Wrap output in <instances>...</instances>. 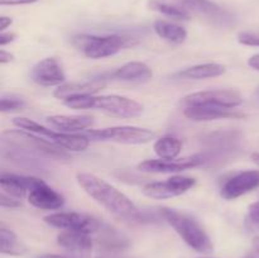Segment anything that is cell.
I'll use <instances>...</instances> for the list:
<instances>
[{"mask_svg":"<svg viewBox=\"0 0 259 258\" xmlns=\"http://www.w3.org/2000/svg\"><path fill=\"white\" fill-rule=\"evenodd\" d=\"M0 250L3 254H9V255H20L25 253L27 248L19 240L14 232L7 229V228L2 227L0 229Z\"/></svg>","mask_w":259,"mask_h":258,"instance_id":"cell-26","label":"cell"},{"mask_svg":"<svg viewBox=\"0 0 259 258\" xmlns=\"http://www.w3.org/2000/svg\"><path fill=\"white\" fill-rule=\"evenodd\" d=\"M58 245L75 254H86L93 249L91 234L80 230H63L57 235Z\"/></svg>","mask_w":259,"mask_h":258,"instance_id":"cell-19","label":"cell"},{"mask_svg":"<svg viewBox=\"0 0 259 258\" xmlns=\"http://www.w3.org/2000/svg\"><path fill=\"white\" fill-rule=\"evenodd\" d=\"M248 65L253 68V70L259 71V55H254L248 60Z\"/></svg>","mask_w":259,"mask_h":258,"instance_id":"cell-36","label":"cell"},{"mask_svg":"<svg viewBox=\"0 0 259 258\" xmlns=\"http://www.w3.org/2000/svg\"><path fill=\"white\" fill-rule=\"evenodd\" d=\"M24 100L19 96L15 95H3L0 100V110L3 113H9V111L19 110L24 106Z\"/></svg>","mask_w":259,"mask_h":258,"instance_id":"cell-28","label":"cell"},{"mask_svg":"<svg viewBox=\"0 0 259 258\" xmlns=\"http://www.w3.org/2000/svg\"><path fill=\"white\" fill-rule=\"evenodd\" d=\"M252 159H253V162L257 164V166H259V153H253L252 154Z\"/></svg>","mask_w":259,"mask_h":258,"instance_id":"cell-40","label":"cell"},{"mask_svg":"<svg viewBox=\"0 0 259 258\" xmlns=\"http://www.w3.org/2000/svg\"><path fill=\"white\" fill-rule=\"evenodd\" d=\"M28 201L37 209L56 210L65 205V197L48 186L46 182L38 185L28 194Z\"/></svg>","mask_w":259,"mask_h":258,"instance_id":"cell-17","label":"cell"},{"mask_svg":"<svg viewBox=\"0 0 259 258\" xmlns=\"http://www.w3.org/2000/svg\"><path fill=\"white\" fill-rule=\"evenodd\" d=\"M105 86L106 78L104 76H100V77H94L93 80L82 81V82L63 83V85L58 86V89H56L53 96L66 100V99L73 98V96L95 95L96 93L103 90Z\"/></svg>","mask_w":259,"mask_h":258,"instance_id":"cell-16","label":"cell"},{"mask_svg":"<svg viewBox=\"0 0 259 258\" xmlns=\"http://www.w3.org/2000/svg\"><path fill=\"white\" fill-rule=\"evenodd\" d=\"M111 77L114 80L124 81L129 83H143L147 82L149 78H152L153 72L143 62H128L119 67L118 70L111 73Z\"/></svg>","mask_w":259,"mask_h":258,"instance_id":"cell-21","label":"cell"},{"mask_svg":"<svg viewBox=\"0 0 259 258\" xmlns=\"http://www.w3.org/2000/svg\"><path fill=\"white\" fill-rule=\"evenodd\" d=\"M177 3L185 10H190V12L204 15L211 22L225 24V23L232 20L229 13H227L223 8H220L215 3L209 2V0H177Z\"/></svg>","mask_w":259,"mask_h":258,"instance_id":"cell-18","label":"cell"},{"mask_svg":"<svg viewBox=\"0 0 259 258\" xmlns=\"http://www.w3.org/2000/svg\"><path fill=\"white\" fill-rule=\"evenodd\" d=\"M243 99L238 91L232 89L205 90L190 94L182 99L185 108L187 106H215L223 109H234L242 105Z\"/></svg>","mask_w":259,"mask_h":258,"instance_id":"cell-8","label":"cell"},{"mask_svg":"<svg viewBox=\"0 0 259 258\" xmlns=\"http://www.w3.org/2000/svg\"><path fill=\"white\" fill-rule=\"evenodd\" d=\"M195 184H196V180L192 177L177 175V176L169 177L166 181L149 182L143 187V194L151 199L166 200L185 194Z\"/></svg>","mask_w":259,"mask_h":258,"instance_id":"cell-10","label":"cell"},{"mask_svg":"<svg viewBox=\"0 0 259 258\" xmlns=\"http://www.w3.org/2000/svg\"><path fill=\"white\" fill-rule=\"evenodd\" d=\"M238 40H239V43H242V45L259 47V33L242 32L238 35Z\"/></svg>","mask_w":259,"mask_h":258,"instance_id":"cell-30","label":"cell"},{"mask_svg":"<svg viewBox=\"0 0 259 258\" xmlns=\"http://www.w3.org/2000/svg\"><path fill=\"white\" fill-rule=\"evenodd\" d=\"M151 8L153 10H157V12L162 13V14L168 15V17H172V18H176V19H189L190 18L189 12L185 10L184 8L175 7V5L167 4V3L153 0V2H151Z\"/></svg>","mask_w":259,"mask_h":258,"instance_id":"cell-27","label":"cell"},{"mask_svg":"<svg viewBox=\"0 0 259 258\" xmlns=\"http://www.w3.org/2000/svg\"><path fill=\"white\" fill-rule=\"evenodd\" d=\"M0 205L3 207H10L12 209V207H19L22 204L15 197H12L5 194V192H2V195H0Z\"/></svg>","mask_w":259,"mask_h":258,"instance_id":"cell-31","label":"cell"},{"mask_svg":"<svg viewBox=\"0 0 259 258\" xmlns=\"http://www.w3.org/2000/svg\"><path fill=\"white\" fill-rule=\"evenodd\" d=\"M70 109H95L118 118H137L143 113V105L120 95H81L63 100Z\"/></svg>","mask_w":259,"mask_h":258,"instance_id":"cell-2","label":"cell"},{"mask_svg":"<svg viewBox=\"0 0 259 258\" xmlns=\"http://www.w3.org/2000/svg\"><path fill=\"white\" fill-rule=\"evenodd\" d=\"M13 124L18 128L27 131L29 133L35 134L40 137L45 141L60 147V148L66 149V151L72 152H82L90 146V138L81 134H68L62 133V132H55L47 126L40 125L37 121L28 118H14Z\"/></svg>","mask_w":259,"mask_h":258,"instance_id":"cell-5","label":"cell"},{"mask_svg":"<svg viewBox=\"0 0 259 258\" xmlns=\"http://www.w3.org/2000/svg\"><path fill=\"white\" fill-rule=\"evenodd\" d=\"M209 161L206 154H194L182 159H147L138 164L142 172L148 174H176L185 169L202 166Z\"/></svg>","mask_w":259,"mask_h":258,"instance_id":"cell-11","label":"cell"},{"mask_svg":"<svg viewBox=\"0 0 259 258\" xmlns=\"http://www.w3.org/2000/svg\"><path fill=\"white\" fill-rule=\"evenodd\" d=\"M73 45L89 58L110 57L133 45V39L120 34H80L73 37Z\"/></svg>","mask_w":259,"mask_h":258,"instance_id":"cell-4","label":"cell"},{"mask_svg":"<svg viewBox=\"0 0 259 258\" xmlns=\"http://www.w3.org/2000/svg\"><path fill=\"white\" fill-rule=\"evenodd\" d=\"M37 0H0L2 5H22V4H32Z\"/></svg>","mask_w":259,"mask_h":258,"instance_id":"cell-33","label":"cell"},{"mask_svg":"<svg viewBox=\"0 0 259 258\" xmlns=\"http://www.w3.org/2000/svg\"><path fill=\"white\" fill-rule=\"evenodd\" d=\"M35 258H71V257H67V255H62V254H40V255H37Z\"/></svg>","mask_w":259,"mask_h":258,"instance_id":"cell-37","label":"cell"},{"mask_svg":"<svg viewBox=\"0 0 259 258\" xmlns=\"http://www.w3.org/2000/svg\"><path fill=\"white\" fill-rule=\"evenodd\" d=\"M43 180L33 176H19L14 174L3 172L0 177V187L2 192H5L9 196L15 199H23L25 195L29 194L30 190L34 189L38 185L43 184Z\"/></svg>","mask_w":259,"mask_h":258,"instance_id":"cell-14","label":"cell"},{"mask_svg":"<svg viewBox=\"0 0 259 258\" xmlns=\"http://www.w3.org/2000/svg\"><path fill=\"white\" fill-rule=\"evenodd\" d=\"M253 248H254V252L259 253V237H255L253 239Z\"/></svg>","mask_w":259,"mask_h":258,"instance_id":"cell-38","label":"cell"},{"mask_svg":"<svg viewBox=\"0 0 259 258\" xmlns=\"http://www.w3.org/2000/svg\"><path fill=\"white\" fill-rule=\"evenodd\" d=\"M258 95H259V89H258Z\"/></svg>","mask_w":259,"mask_h":258,"instance_id":"cell-41","label":"cell"},{"mask_svg":"<svg viewBox=\"0 0 259 258\" xmlns=\"http://www.w3.org/2000/svg\"><path fill=\"white\" fill-rule=\"evenodd\" d=\"M13 23V20L8 17H0V30L2 33L7 29L8 27H10V24Z\"/></svg>","mask_w":259,"mask_h":258,"instance_id":"cell-35","label":"cell"},{"mask_svg":"<svg viewBox=\"0 0 259 258\" xmlns=\"http://www.w3.org/2000/svg\"><path fill=\"white\" fill-rule=\"evenodd\" d=\"M245 227L250 232H259V201L254 202L248 209L245 217Z\"/></svg>","mask_w":259,"mask_h":258,"instance_id":"cell-29","label":"cell"},{"mask_svg":"<svg viewBox=\"0 0 259 258\" xmlns=\"http://www.w3.org/2000/svg\"><path fill=\"white\" fill-rule=\"evenodd\" d=\"M45 222L51 227L58 228V229L80 230L89 234H95L103 225V222L91 215L75 211L55 212V214L45 217Z\"/></svg>","mask_w":259,"mask_h":258,"instance_id":"cell-9","label":"cell"},{"mask_svg":"<svg viewBox=\"0 0 259 258\" xmlns=\"http://www.w3.org/2000/svg\"><path fill=\"white\" fill-rule=\"evenodd\" d=\"M15 37H17V35H15L14 33H4V32H3L2 34H0V46H2V47H4V46L8 45V43L13 42V40L15 39Z\"/></svg>","mask_w":259,"mask_h":258,"instance_id":"cell-32","label":"cell"},{"mask_svg":"<svg viewBox=\"0 0 259 258\" xmlns=\"http://www.w3.org/2000/svg\"><path fill=\"white\" fill-rule=\"evenodd\" d=\"M185 116L195 121L220 120V119H239L244 114L233 109L215 108V106H187L184 111Z\"/></svg>","mask_w":259,"mask_h":258,"instance_id":"cell-20","label":"cell"},{"mask_svg":"<svg viewBox=\"0 0 259 258\" xmlns=\"http://www.w3.org/2000/svg\"><path fill=\"white\" fill-rule=\"evenodd\" d=\"M3 137H4V141L23 147L43 158L60 159V161L70 158L62 148L27 131H7L3 133Z\"/></svg>","mask_w":259,"mask_h":258,"instance_id":"cell-7","label":"cell"},{"mask_svg":"<svg viewBox=\"0 0 259 258\" xmlns=\"http://www.w3.org/2000/svg\"><path fill=\"white\" fill-rule=\"evenodd\" d=\"M13 57H14V56H13L10 52H7V51L4 50L0 51V63H2V65H4V63L7 62H10V61L13 60Z\"/></svg>","mask_w":259,"mask_h":258,"instance_id":"cell-34","label":"cell"},{"mask_svg":"<svg viewBox=\"0 0 259 258\" xmlns=\"http://www.w3.org/2000/svg\"><path fill=\"white\" fill-rule=\"evenodd\" d=\"M76 180L81 189L114 218L125 223H143L144 218L138 207L113 185L88 172H78Z\"/></svg>","mask_w":259,"mask_h":258,"instance_id":"cell-1","label":"cell"},{"mask_svg":"<svg viewBox=\"0 0 259 258\" xmlns=\"http://www.w3.org/2000/svg\"><path fill=\"white\" fill-rule=\"evenodd\" d=\"M47 123L62 133L73 134L93 125L94 119L90 115H51Z\"/></svg>","mask_w":259,"mask_h":258,"instance_id":"cell-22","label":"cell"},{"mask_svg":"<svg viewBox=\"0 0 259 258\" xmlns=\"http://www.w3.org/2000/svg\"><path fill=\"white\" fill-rule=\"evenodd\" d=\"M95 234L99 249L103 250L104 254H116L118 252H123L131 244L129 239L123 233L118 232L105 223H103L101 228Z\"/></svg>","mask_w":259,"mask_h":258,"instance_id":"cell-15","label":"cell"},{"mask_svg":"<svg viewBox=\"0 0 259 258\" xmlns=\"http://www.w3.org/2000/svg\"><path fill=\"white\" fill-rule=\"evenodd\" d=\"M159 214L192 249L205 254L212 252L214 245L211 239L197 220L171 207H159Z\"/></svg>","mask_w":259,"mask_h":258,"instance_id":"cell-3","label":"cell"},{"mask_svg":"<svg viewBox=\"0 0 259 258\" xmlns=\"http://www.w3.org/2000/svg\"><path fill=\"white\" fill-rule=\"evenodd\" d=\"M259 187V169L238 172L220 187V195L225 200H235Z\"/></svg>","mask_w":259,"mask_h":258,"instance_id":"cell-12","label":"cell"},{"mask_svg":"<svg viewBox=\"0 0 259 258\" xmlns=\"http://www.w3.org/2000/svg\"><path fill=\"white\" fill-rule=\"evenodd\" d=\"M96 258H121L116 254H103V255H98Z\"/></svg>","mask_w":259,"mask_h":258,"instance_id":"cell-39","label":"cell"},{"mask_svg":"<svg viewBox=\"0 0 259 258\" xmlns=\"http://www.w3.org/2000/svg\"><path fill=\"white\" fill-rule=\"evenodd\" d=\"M30 76L37 85L46 86V88L61 86L66 81V75L63 72L62 66L53 57H47L39 61L33 67Z\"/></svg>","mask_w":259,"mask_h":258,"instance_id":"cell-13","label":"cell"},{"mask_svg":"<svg viewBox=\"0 0 259 258\" xmlns=\"http://www.w3.org/2000/svg\"><path fill=\"white\" fill-rule=\"evenodd\" d=\"M153 28L158 37L167 40V42L175 43V45H181L187 38V30L181 25L175 24V23L157 20Z\"/></svg>","mask_w":259,"mask_h":258,"instance_id":"cell-24","label":"cell"},{"mask_svg":"<svg viewBox=\"0 0 259 258\" xmlns=\"http://www.w3.org/2000/svg\"><path fill=\"white\" fill-rule=\"evenodd\" d=\"M223 73H225V67L220 63H200L180 71L177 76L185 80H205V78L218 77Z\"/></svg>","mask_w":259,"mask_h":258,"instance_id":"cell-23","label":"cell"},{"mask_svg":"<svg viewBox=\"0 0 259 258\" xmlns=\"http://www.w3.org/2000/svg\"><path fill=\"white\" fill-rule=\"evenodd\" d=\"M154 152L161 159H176L182 149V143L176 137H162L154 142Z\"/></svg>","mask_w":259,"mask_h":258,"instance_id":"cell-25","label":"cell"},{"mask_svg":"<svg viewBox=\"0 0 259 258\" xmlns=\"http://www.w3.org/2000/svg\"><path fill=\"white\" fill-rule=\"evenodd\" d=\"M86 137L98 142H115L121 144H144L154 138V133L147 128L121 125L86 132Z\"/></svg>","mask_w":259,"mask_h":258,"instance_id":"cell-6","label":"cell"}]
</instances>
